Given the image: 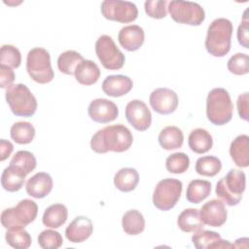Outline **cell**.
<instances>
[{"instance_id": "60d3db41", "label": "cell", "mask_w": 249, "mask_h": 249, "mask_svg": "<svg viewBox=\"0 0 249 249\" xmlns=\"http://www.w3.org/2000/svg\"><path fill=\"white\" fill-rule=\"evenodd\" d=\"M247 12L248 10L244 12L242 20L237 28L238 43L245 49L249 48V20L247 18Z\"/></svg>"}, {"instance_id": "d6a6232c", "label": "cell", "mask_w": 249, "mask_h": 249, "mask_svg": "<svg viewBox=\"0 0 249 249\" xmlns=\"http://www.w3.org/2000/svg\"><path fill=\"white\" fill-rule=\"evenodd\" d=\"M84 59L81 53L76 51H66L59 54L57 58L58 70L66 75H73L77 65Z\"/></svg>"}, {"instance_id": "52a82bcc", "label": "cell", "mask_w": 249, "mask_h": 249, "mask_svg": "<svg viewBox=\"0 0 249 249\" xmlns=\"http://www.w3.org/2000/svg\"><path fill=\"white\" fill-rule=\"evenodd\" d=\"M26 70L30 78L38 84H48L54 77L50 53L44 48H34L28 52Z\"/></svg>"}, {"instance_id": "b9f144b4", "label": "cell", "mask_w": 249, "mask_h": 249, "mask_svg": "<svg viewBox=\"0 0 249 249\" xmlns=\"http://www.w3.org/2000/svg\"><path fill=\"white\" fill-rule=\"evenodd\" d=\"M15 81V72L13 68L6 66V65H0V87L2 89H8L13 85Z\"/></svg>"}, {"instance_id": "484cf974", "label": "cell", "mask_w": 249, "mask_h": 249, "mask_svg": "<svg viewBox=\"0 0 249 249\" xmlns=\"http://www.w3.org/2000/svg\"><path fill=\"white\" fill-rule=\"evenodd\" d=\"M177 225L185 232H196L204 227L199 216V211L196 208L184 209L177 218Z\"/></svg>"}, {"instance_id": "ffe728a7", "label": "cell", "mask_w": 249, "mask_h": 249, "mask_svg": "<svg viewBox=\"0 0 249 249\" xmlns=\"http://www.w3.org/2000/svg\"><path fill=\"white\" fill-rule=\"evenodd\" d=\"M133 87L132 80L124 75H110L102 82V90L109 96L120 97L128 93Z\"/></svg>"}, {"instance_id": "d4e9b609", "label": "cell", "mask_w": 249, "mask_h": 249, "mask_svg": "<svg viewBox=\"0 0 249 249\" xmlns=\"http://www.w3.org/2000/svg\"><path fill=\"white\" fill-rule=\"evenodd\" d=\"M67 218V207L62 203H54L46 208L43 214L42 222L48 228L58 229L65 224Z\"/></svg>"}, {"instance_id": "7a4b0ae2", "label": "cell", "mask_w": 249, "mask_h": 249, "mask_svg": "<svg viewBox=\"0 0 249 249\" xmlns=\"http://www.w3.org/2000/svg\"><path fill=\"white\" fill-rule=\"evenodd\" d=\"M232 30V23L230 19L225 18L214 19L207 29L206 51L216 57L225 56L231 50Z\"/></svg>"}, {"instance_id": "ab89813d", "label": "cell", "mask_w": 249, "mask_h": 249, "mask_svg": "<svg viewBox=\"0 0 249 249\" xmlns=\"http://www.w3.org/2000/svg\"><path fill=\"white\" fill-rule=\"evenodd\" d=\"M167 4L165 0H147L144 3L145 13L153 18H163L167 14Z\"/></svg>"}, {"instance_id": "f1b7e54d", "label": "cell", "mask_w": 249, "mask_h": 249, "mask_svg": "<svg viewBox=\"0 0 249 249\" xmlns=\"http://www.w3.org/2000/svg\"><path fill=\"white\" fill-rule=\"evenodd\" d=\"M124 231L128 235H137L145 230V219L142 213L135 209L126 211L122 218Z\"/></svg>"}, {"instance_id": "9a60e30c", "label": "cell", "mask_w": 249, "mask_h": 249, "mask_svg": "<svg viewBox=\"0 0 249 249\" xmlns=\"http://www.w3.org/2000/svg\"><path fill=\"white\" fill-rule=\"evenodd\" d=\"M199 216L204 225L219 228L226 223L228 212L221 199H211L201 206Z\"/></svg>"}, {"instance_id": "277c9868", "label": "cell", "mask_w": 249, "mask_h": 249, "mask_svg": "<svg viewBox=\"0 0 249 249\" xmlns=\"http://www.w3.org/2000/svg\"><path fill=\"white\" fill-rule=\"evenodd\" d=\"M245 188V173L239 169L232 168L218 181L215 193L224 203L229 206H235L240 202Z\"/></svg>"}, {"instance_id": "cb8c5ba5", "label": "cell", "mask_w": 249, "mask_h": 249, "mask_svg": "<svg viewBox=\"0 0 249 249\" xmlns=\"http://www.w3.org/2000/svg\"><path fill=\"white\" fill-rule=\"evenodd\" d=\"M188 144L190 149L196 154H205L213 146V138L211 134L204 128H195L191 131Z\"/></svg>"}, {"instance_id": "ee69618b", "label": "cell", "mask_w": 249, "mask_h": 249, "mask_svg": "<svg viewBox=\"0 0 249 249\" xmlns=\"http://www.w3.org/2000/svg\"><path fill=\"white\" fill-rule=\"evenodd\" d=\"M13 150H14V146L10 141L6 139H1L0 140V160L3 161L6 159H8L12 154Z\"/></svg>"}, {"instance_id": "9c48e42d", "label": "cell", "mask_w": 249, "mask_h": 249, "mask_svg": "<svg viewBox=\"0 0 249 249\" xmlns=\"http://www.w3.org/2000/svg\"><path fill=\"white\" fill-rule=\"evenodd\" d=\"M183 190V184L175 178H165L160 180L153 194L154 205L161 210L167 211L172 209L178 202Z\"/></svg>"}, {"instance_id": "4fadbf2b", "label": "cell", "mask_w": 249, "mask_h": 249, "mask_svg": "<svg viewBox=\"0 0 249 249\" xmlns=\"http://www.w3.org/2000/svg\"><path fill=\"white\" fill-rule=\"evenodd\" d=\"M152 109L160 115H169L173 113L178 106L177 93L167 88H159L154 89L149 97Z\"/></svg>"}, {"instance_id": "836d02e7", "label": "cell", "mask_w": 249, "mask_h": 249, "mask_svg": "<svg viewBox=\"0 0 249 249\" xmlns=\"http://www.w3.org/2000/svg\"><path fill=\"white\" fill-rule=\"evenodd\" d=\"M5 238L7 243L16 249H27L32 243L30 234L24 229L8 230Z\"/></svg>"}, {"instance_id": "e575fe53", "label": "cell", "mask_w": 249, "mask_h": 249, "mask_svg": "<svg viewBox=\"0 0 249 249\" xmlns=\"http://www.w3.org/2000/svg\"><path fill=\"white\" fill-rule=\"evenodd\" d=\"M190 166V159L185 153H174L167 157L165 160V168L168 172L181 174L186 172Z\"/></svg>"}, {"instance_id": "f546056e", "label": "cell", "mask_w": 249, "mask_h": 249, "mask_svg": "<svg viewBox=\"0 0 249 249\" xmlns=\"http://www.w3.org/2000/svg\"><path fill=\"white\" fill-rule=\"evenodd\" d=\"M211 193V183L206 180H192L186 191V198L191 203H199L204 200Z\"/></svg>"}, {"instance_id": "ac0fdd59", "label": "cell", "mask_w": 249, "mask_h": 249, "mask_svg": "<svg viewBox=\"0 0 249 249\" xmlns=\"http://www.w3.org/2000/svg\"><path fill=\"white\" fill-rule=\"evenodd\" d=\"M118 40L124 50L135 52L142 47L145 40V33L139 25H126L119 31Z\"/></svg>"}, {"instance_id": "7c38bea8", "label": "cell", "mask_w": 249, "mask_h": 249, "mask_svg": "<svg viewBox=\"0 0 249 249\" xmlns=\"http://www.w3.org/2000/svg\"><path fill=\"white\" fill-rule=\"evenodd\" d=\"M125 118L138 131L147 130L152 124V114L148 106L139 99H133L126 104Z\"/></svg>"}, {"instance_id": "7bdbcfd3", "label": "cell", "mask_w": 249, "mask_h": 249, "mask_svg": "<svg viewBox=\"0 0 249 249\" xmlns=\"http://www.w3.org/2000/svg\"><path fill=\"white\" fill-rule=\"evenodd\" d=\"M249 94L248 92H244L241 93L238 97H237V101H236V106H237V112L238 115L240 117V119L244 120V121H248L249 119Z\"/></svg>"}, {"instance_id": "d590c367", "label": "cell", "mask_w": 249, "mask_h": 249, "mask_svg": "<svg viewBox=\"0 0 249 249\" xmlns=\"http://www.w3.org/2000/svg\"><path fill=\"white\" fill-rule=\"evenodd\" d=\"M10 164H14L21 168L27 175L32 172L37 165L35 156L29 151H18L12 158Z\"/></svg>"}, {"instance_id": "8fae6325", "label": "cell", "mask_w": 249, "mask_h": 249, "mask_svg": "<svg viewBox=\"0 0 249 249\" xmlns=\"http://www.w3.org/2000/svg\"><path fill=\"white\" fill-rule=\"evenodd\" d=\"M100 11L106 19L121 23L132 22L138 16L136 5L129 1L105 0L101 3Z\"/></svg>"}, {"instance_id": "2e32d148", "label": "cell", "mask_w": 249, "mask_h": 249, "mask_svg": "<svg viewBox=\"0 0 249 249\" xmlns=\"http://www.w3.org/2000/svg\"><path fill=\"white\" fill-rule=\"evenodd\" d=\"M92 231L91 220L86 216H78L66 228L65 236L72 243H80L87 240Z\"/></svg>"}, {"instance_id": "8d00e7d4", "label": "cell", "mask_w": 249, "mask_h": 249, "mask_svg": "<svg viewBox=\"0 0 249 249\" xmlns=\"http://www.w3.org/2000/svg\"><path fill=\"white\" fill-rule=\"evenodd\" d=\"M0 62L11 68H18L21 63V54L13 45H3L0 50Z\"/></svg>"}, {"instance_id": "30bf717a", "label": "cell", "mask_w": 249, "mask_h": 249, "mask_svg": "<svg viewBox=\"0 0 249 249\" xmlns=\"http://www.w3.org/2000/svg\"><path fill=\"white\" fill-rule=\"evenodd\" d=\"M95 53L103 67L108 70H119L124 64V54L109 35H101L96 40Z\"/></svg>"}, {"instance_id": "3957f363", "label": "cell", "mask_w": 249, "mask_h": 249, "mask_svg": "<svg viewBox=\"0 0 249 249\" xmlns=\"http://www.w3.org/2000/svg\"><path fill=\"white\" fill-rule=\"evenodd\" d=\"M233 105L228 90L215 88L209 91L206 98V116L215 125H224L232 118Z\"/></svg>"}, {"instance_id": "7402d4cb", "label": "cell", "mask_w": 249, "mask_h": 249, "mask_svg": "<svg viewBox=\"0 0 249 249\" xmlns=\"http://www.w3.org/2000/svg\"><path fill=\"white\" fill-rule=\"evenodd\" d=\"M27 174L18 166L10 164L7 166L1 175V185L7 192H18L19 191L24 182Z\"/></svg>"}, {"instance_id": "e0dca14e", "label": "cell", "mask_w": 249, "mask_h": 249, "mask_svg": "<svg viewBox=\"0 0 249 249\" xmlns=\"http://www.w3.org/2000/svg\"><path fill=\"white\" fill-rule=\"evenodd\" d=\"M192 242L196 249H229L231 244L224 240L221 235L213 231L200 230L192 236Z\"/></svg>"}, {"instance_id": "74e56055", "label": "cell", "mask_w": 249, "mask_h": 249, "mask_svg": "<svg viewBox=\"0 0 249 249\" xmlns=\"http://www.w3.org/2000/svg\"><path fill=\"white\" fill-rule=\"evenodd\" d=\"M38 244L43 249H57L62 246L61 234L54 230H45L38 235Z\"/></svg>"}, {"instance_id": "44dd1931", "label": "cell", "mask_w": 249, "mask_h": 249, "mask_svg": "<svg viewBox=\"0 0 249 249\" xmlns=\"http://www.w3.org/2000/svg\"><path fill=\"white\" fill-rule=\"evenodd\" d=\"M230 155L236 166L245 168L249 166V137L241 134L235 137L230 146Z\"/></svg>"}, {"instance_id": "d6986e66", "label": "cell", "mask_w": 249, "mask_h": 249, "mask_svg": "<svg viewBox=\"0 0 249 249\" xmlns=\"http://www.w3.org/2000/svg\"><path fill=\"white\" fill-rule=\"evenodd\" d=\"M53 182L51 175L47 172H38L26 182V193L34 198L46 197L52 192Z\"/></svg>"}, {"instance_id": "603a6c76", "label": "cell", "mask_w": 249, "mask_h": 249, "mask_svg": "<svg viewBox=\"0 0 249 249\" xmlns=\"http://www.w3.org/2000/svg\"><path fill=\"white\" fill-rule=\"evenodd\" d=\"M76 81L83 86H91L95 84L100 77L99 67L95 62L89 59H83L74 71Z\"/></svg>"}, {"instance_id": "f35d334b", "label": "cell", "mask_w": 249, "mask_h": 249, "mask_svg": "<svg viewBox=\"0 0 249 249\" xmlns=\"http://www.w3.org/2000/svg\"><path fill=\"white\" fill-rule=\"evenodd\" d=\"M228 70L234 75H246L249 72V56L243 53H237L231 56L227 63Z\"/></svg>"}, {"instance_id": "4316f807", "label": "cell", "mask_w": 249, "mask_h": 249, "mask_svg": "<svg viewBox=\"0 0 249 249\" xmlns=\"http://www.w3.org/2000/svg\"><path fill=\"white\" fill-rule=\"evenodd\" d=\"M184 142L183 131L174 125H169L160 130L159 134V143L166 151L176 150L182 147Z\"/></svg>"}, {"instance_id": "ba28073f", "label": "cell", "mask_w": 249, "mask_h": 249, "mask_svg": "<svg viewBox=\"0 0 249 249\" xmlns=\"http://www.w3.org/2000/svg\"><path fill=\"white\" fill-rule=\"evenodd\" d=\"M167 10L172 19L181 24L198 26L205 19L203 8L195 2L173 0L168 2Z\"/></svg>"}, {"instance_id": "4dcf8cb0", "label": "cell", "mask_w": 249, "mask_h": 249, "mask_svg": "<svg viewBox=\"0 0 249 249\" xmlns=\"http://www.w3.org/2000/svg\"><path fill=\"white\" fill-rule=\"evenodd\" d=\"M10 135L18 144H29L35 137V128L29 122H17L12 125Z\"/></svg>"}, {"instance_id": "83f0119b", "label": "cell", "mask_w": 249, "mask_h": 249, "mask_svg": "<svg viewBox=\"0 0 249 249\" xmlns=\"http://www.w3.org/2000/svg\"><path fill=\"white\" fill-rule=\"evenodd\" d=\"M139 182V174L135 168H121L114 176L115 187L124 193L133 191Z\"/></svg>"}, {"instance_id": "1f68e13d", "label": "cell", "mask_w": 249, "mask_h": 249, "mask_svg": "<svg viewBox=\"0 0 249 249\" xmlns=\"http://www.w3.org/2000/svg\"><path fill=\"white\" fill-rule=\"evenodd\" d=\"M222 169L221 160L215 156H204L197 159L196 171L197 174L206 177H214Z\"/></svg>"}, {"instance_id": "8992f818", "label": "cell", "mask_w": 249, "mask_h": 249, "mask_svg": "<svg viewBox=\"0 0 249 249\" xmlns=\"http://www.w3.org/2000/svg\"><path fill=\"white\" fill-rule=\"evenodd\" d=\"M37 214L38 206L36 202L24 198L16 206L7 208L1 213V224L7 230L24 229L36 219Z\"/></svg>"}, {"instance_id": "5b68a950", "label": "cell", "mask_w": 249, "mask_h": 249, "mask_svg": "<svg viewBox=\"0 0 249 249\" xmlns=\"http://www.w3.org/2000/svg\"><path fill=\"white\" fill-rule=\"evenodd\" d=\"M6 101L15 116L32 117L37 110V100L23 84L12 85L6 89Z\"/></svg>"}, {"instance_id": "5bb4252c", "label": "cell", "mask_w": 249, "mask_h": 249, "mask_svg": "<svg viewBox=\"0 0 249 249\" xmlns=\"http://www.w3.org/2000/svg\"><path fill=\"white\" fill-rule=\"evenodd\" d=\"M88 114L95 123L108 124L117 119L119 115V108L109 99L96 98L89 103Z\"/></svg>"}, {"instance_id": "6da1fadb", "label": "cell", "mask_w": 249, "mask_h": 249, "mask_svg": "<svg viewBox=\"0 0 249 249\" xmlns=\"http://www.w3.org/2000/svg\"><path fill=\"white\" fill-rule=\"evenodd\" d=\"M133 142L131 131L124 124L107 125L96 131L90 140V148L97 154L109 151L123 153L127 151Z\"/></svg>"}]
</instances>
